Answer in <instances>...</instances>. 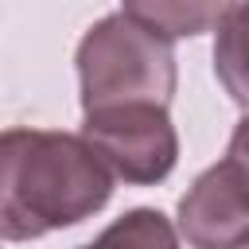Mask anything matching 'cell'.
<instances>
[{
  "label": "cell",
  "mask_w": 249,
  "mask_h": 249,
  "mask_svg": "<svg viewBox=\"0 0 249 249\" xmlns=\"http://www.w3.org/2000/svg\"><path fill=\"white\" fill-rule=\"evenodd\" d=\"M113 198V171L78 132H0V241H35L93 218Z\"/></svg>",
  "instance_id": "cell-1"
},
{
  "label": "cell",
  "mask_w": 249,
  "mask_h": 249,
  "mask_svg": "<svg viewBox=\"0 0 249 249\" xmlns=\"http://www.w3.org/2000/svg\"><path fill=\"white\" fill-rule=\"evenodd\" d=\"M74 62H78L82 113L109 105H136V101L171 105L179 82L171 43L152 35L124 12L97 19L82 35Z\"/></svg>",
  "instance_id": "cell-2"
},
{
  "label": "cell",
  "mask_w": 249,
  "mask_h": 249,
  "mask_svg": "<svg viewBox=\"0 0 249 249\" xmlns=\"http://www.w3.org/2000/svg\"><path fill=\"white\" fill-rule=\"evenodd\" d=\"M82 136L113 171L132 187L163 183L179 163V132L167 105L136 101L82 113Z\"/></svg>",
  "instance_id": "cell-3"
},
{
  "label": "cell",
  "mask_w": 249,
  "mask_h": 249,
  "mask_svg": "<svg viewBox=\"0 0 249 249\" xmlns=\"http://www.w3.org/2000/svg\"><path fill=\"white\" fill-rule=\"evenodd\" d=\"M175 218L191 249H249V160L226 152L187 187Z\"/></svg>",
  "instance_id": "cell-4"
},
{
  "label": "cell",
  "mask_w": 249,
  "mask_h": 249,
  "mask_svg": "<svg viewBox=\"0 0 249 249\" xmlns=\"http://www.w3.org/2000/svg\"><path fill=\"white\" fill-rule=\"evenodd\" d=\"M233 4L237 0H121V12L132 16L140 27H148L152 35L175 43L222 27Z\"/></svg>",
  "instance_id": "cell-5"
},
{
  "label": "cell",
  "mask_w": 249,
  "mask_h": 249,
  "mask_svg": "<svg viewBox=\"0 0 249 249\" xmlns=\"http://www.w3.org/2000/svg\"><path fill=\"white\" fill-rule=\"evenodd\" d=\"M214 74L222 89L249 109V0H237L214 39Z\"/></svg>",
  "instance_id": "cell-6"
},
{
  "label": "cell",
  "mask_w": 249,
  "mask_h": 249,
  "mask_svg": "<svg viewBox=\"0 0 249 249\" xmlns=\"http://www.w3.org/2000/svg\"><path fill=\"white\" fill-rule=\"evenodd\" d=\"M78 249H179V233L156 206H132Z\"/></svg>",
  "instance_id": "cell-7"
},
{
  "label": "cell",
  "mask_w": 249,
  "mask_h": 249,
  "mask_svg": "<svg viewBox=\"0 0 249 249\" xmlns=\"http://www.w3.org/2000/svg\"><path fill=\"white\" fill-rule=\"evenodd\" d=\"M230 156L249 160V113L237 121V128H233V136H230Z\"/></svg>",
  "instance_id": "cell-8"
}]
</instances>
